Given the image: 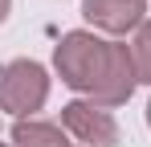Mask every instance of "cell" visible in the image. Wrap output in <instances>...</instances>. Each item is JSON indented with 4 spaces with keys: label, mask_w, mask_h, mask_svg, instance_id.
<instances>
[{
    "label": "cell",
    "mask_w": 151,
    "mask_h": 147,
    "mask_svg": "<svg viewBox=\"0 0 151 147\" xmlns=\"http://www.w3.org/2000/svg\"><path fill=\"white\" fill-rule=\"evenodd\" d=\"M0 147H12V143H0Z\"/></svg>",
    "instance_id": "9c48e42d"
},
{
    "label": "cell",
    "mask_w": 151,
    "mask_h": 147,
    "mask_svg": "<svg viewBox=\"0 0 151 147\" xmlns=\"http://www.w3.org/2000/svg\"><path fill=\"white\" fill-rule=\"evenodd\" d=\"M49 102V70L33 57H12L0 66V110L17 119H37Z\"/></svg>",
    "instance_id": "7a4b0ae2"
},
{
    "label": "cell",
    "mask_w": 151,
    "mask_h": 147,
    "mask_svg": "<svg viewBox=\"0 0 151 147\" xmlns=\"http://www.w3.org/2000/svg\"><path fill=\"white\" fill-rule=\"evenodd\" d=\"M82 17L94 33L127 37L147 21V0H82Z\"/></svg>",
    "instance_id": "277c9868"
},
{
    "label": "cell",
    "mask_w": 151,
    "mask_h": 147,
    "mask_svg": "<svg viewBox=\"0 0 151 147\" xmlns=\"http://www.w3.org/2000/svg\"><path fill=\"white\" fill-rule=\"evenodd\" d=\"M131 61H135V74H139V82L151 86V21H143L135 33H131Z\"/></svg>",
    "instance_id": "8992f818"
},
{
    "label": "cell",
    "mask_w": 151,
    "mask_h": 147,
    "mask_svg": "<svg viewBox=\"0 0 151 147\" xmlns=\"http://www.w3.org/2000/svg\"><path fill=\"white\" fill-rule=\"evenodd\" d=\"M70 147H82V143H70Z\"/></svg>",
    "instance_id": "30bf717a"
},
{
    "label": "cell",
    "mask_w": 151,
    "mask_h": 147,
    "mask_svg": "<svg viewBox=\"0 0 151 147\" xmlns=\"http://www.w3.org/2000/svg\"><path fill=\"white\" fill-rule=\"evenodd\" d=\"M8 12H12V0H0V24L8 21Z\"/></svg>",
    "instance_id": "52a82bcc"
},
{
    "label": "cell",
    "mask_w": 151,
    "mask_h": 147,
    "mask_svg": "<svg viewBox=\"0 0 151 147\" xmlns=\"http://www.w3.org/2000/svg\"><path fill=\"white\" fill-rule=\"evenodd\" d=\"M12 147H70L61 122L49 119H17L12 122Z\"/></svg>",
    "instance_id": "5b68a950"
},
{
    "label": "cell",
    "mask_w": 151,
    "mask_h": 147,
    "mask_svg": "<svg viewBox=\"0 0 151 147\" xmlns=\"http://www.w3.org/2000/svg\"><path fill=\"white\" fill-rule=\"evenodd\" d=\"M147 127H151V102H147Z\"/></svg>",
    "instance_id": "ba28073f"
},
{
    "label": "cell",
    "mask_w": 151,
    "mask_h": 147,
    "mask_svg": "<svg viewBox=\"0 0 151 147\" xmlns=\"http://www.w3.org/2000/svg\"><path fill=\"white\" fill-rule=\"evenodd\" d=\"M61 131L74 135L82 147H119V139H123L119 119L106 106H94L90 98H74L61 106Z\"/></svg>",
    "instance_id": "3957f363"
},
{
    "label": "cell",
    "mask_w": 151,
    "mask_h": 147,
    "mask_svg": "<svg viewBox=\"0 0 151 147\" xmlns=\"http://www.w3.org/2000/svg\"><path fill=\"white\" fill-rule=\"evenodd\" d=\"M53 70L70 90L86 94L94 106H106V110L127 106L139 86L131 45L110 41L94 29H70L53 49Z\"/></svg>",
    "instance_id": "6da1fadb"
}]
</instances>
